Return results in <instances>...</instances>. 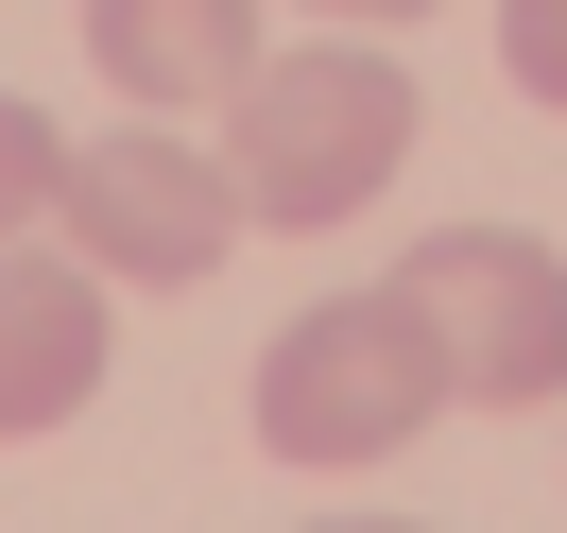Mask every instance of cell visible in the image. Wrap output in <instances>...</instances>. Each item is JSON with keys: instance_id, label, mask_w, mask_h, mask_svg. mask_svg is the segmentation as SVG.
Wrapping results in <instances>:
<instances>
[{"instance_id": "cell-1", "label": "cell", "mask_w": 567, "mask_h": 533, "mask_svg": "<svg viewBox=\"0 0 567 533\" xmlns=\"http://www.w3.org/2000/svg\"><path fill=\"white\" fill-rule=\"evenodd\" d=\"M413 70H395L379 35H310V52H258V86L224 104V189H241V224H361L395 189V155H413Z\"/></svg>"}, {"instance_id": "cell-2", "label": "cell", "mask_w": 567, "mask_h": 533, "mask_svg": "<svg viewBox=\"0 0 567 533\" xmlns=\"http://www.w3.org/2000/svg\"><path fill=\"white\" fill-rule=\"evenodd\" d=\"M447 413V361H430L413 293H327V310H292L276 345H258V448L276 464H395L413 430Z\"/></svg>"}, {"instance_id": "cell-3", "label": "cell", "mask_w": 567, "mask_h": 533, "mask_svg": "<svg viewBox=\"0 0 567 533\" xmlns=\"http://www.w3.org/2000/svg\"><path fill=\"white\" fill-rule=\"evenodd\" d=\"M52 242L104 293H207L224 258H241V189H224V155L189 139V121H121V139H70Z\"/></svg>"}, {"instance_id": "cell-4", "label": "cell", "mask_w": 567, "mask_h": 533, "mask_svg": "<svg viewBox=\"0 0 567 533\" xmlns=\"http://www.w3.org/2000/svg\"><path fill=\"white\" fill-rule=\"evenodd\" d=\"M395 293H413L430 361H447V413H533V396H567V258L533 242V224H430V242L395 258Z\"/></svg>"}, {"instance_id": "cell-5", "label": "cell", "mask_w": 567, "mask_h": 533, "mask_svg": "<svg viewBox=\"0 0 567 533\" xmlns=\"http://www.w3.org/2000/svg\"><path fill=\"white\" fill-rule=\"evenodd\" d=\"M104 276H86L70 242H0V448H35V430H70L86 396H104Z\"/></svg>"}, {"instance_id": "cell-6", "label": "cell", "mask_w": 567, "mask_h": 533, "mask_svg": "<svg viewBox=\"0 0 567 533\" xmlns=\"http://www.w3.org/2000/svg\"><path fill=\"white\" fill-rule=\"evenodd\" d=\"M258 0H86V70L121 86L138 121H224L258 86Z\"/></svg>"}, {"instance_id": "cell-7", "label": "cell", "mask_w": 567, "mask_h": 533, "mask_svg": "<svg viewBox=\"0 0 567 533\" xmlns=\"http://www.w3.org/2000/svg\"><path fill=\"white\" fill-rule=\"evenodd\" d=\"M52 173H70V139L0 86V242H35V224H52Z\"/></svg>"}, {"instance_id": "cell-8", "label": "cell", "mask_w": 567, "mask_h": 533, "mask_svg": "<svg viewBox=\"0 0 567 533\" xmlns=\"http://www.w3.org/2000/svg\"><path fill=\"white\" fill-rule=\"evenodd\" d=\"M498 70H516L533 104L567 121V0H498Z\"/></svg>"}, {"instance_id": "cell-9", "label": "cell", "mask_w": 567, "mask_h": 533, "mask_svg": "<svg viewBox=\"0 0 567 533\" xmlns=\"http://www.w3.org/2000/svg\"><path fill=\"white\" fill-rule=\"evenodd\" d=\"M310 18H344V35H395V18H430V0H310Z\"/></svg>"}, {"instance_id": "cell-10", "label": "cell", "mask_w": 567, "mask_h": 533, "mask_svg": "<svg viewBox=\"0 0 567 533\" xmlns=\"http://www.w3.org/2000/svg\"><path fill=\"white\" fill-rule=\"evenodd\" d=\"M310 533H430V516H310Z\"/></svg>"}]
</instances>
